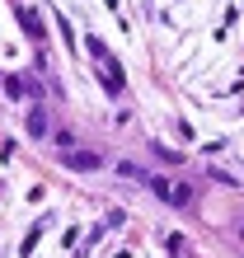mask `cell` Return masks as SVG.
Returning <instances> with one entry per match:
<instances>
[{
    "instance_id": "1",
    "label": "cell",
    "mask_w": 244,
    "mask_h": 258,
    "mask_svg": "<svg viewBox=\"0 0 244 258\" xmlns=\"http://www.w3.org/2000/svg\"><path fill=\"white\" fill-rule=\"evenodd\" d=\"M89 52H94V61H103V71H108V89H113V94H117V89H122V66L113 61V56H108V47H103V42L94 38V42H89Z\"/></svg>"
},
{
    "instance_id": "3",
    "label": "cell",
    "mask_w": 244,
    "mask_h": 258,
    "mask_svg": "<svg viewBox=\"0 0 244 258\" xmlns=\"http://www.w3.org/2000/svg\"><path fill=\"white\" fill-rule=\"evenodd\" d=\"M61 160H66L71 169H94V164H99V155H80V150H66Z\"/></svg>"
},
{
    "instance_id": "4",
    "label": "cell",
    "mask_w": 244,
    "mask_h": 258,
    "mask_svg": "<svg viewBox=\"0 0 244 258\" xmlns=\"http://www.w3.org/2000/svg\"><path fill=\"white\" fill-rule=\"evenodd\" d=\"M24 24H28V33H33V38H42V24H38L33 10H24Z\"/></svg>"
},
{
    "instance_id": "5",
    "label": "cell",
    "mask_w": 244,
    "mask_h": 258,
    "mask_svg": "<svg viewBox=\"0 0 244 258\" xmlns=\"http://www.w3.org/2000/svg\"><path fill=\"white\" fill-rule=\"evenodd\" d=\"M28 132H33V136H42V132H47V117H42V113H33V117H28Z\"/></svg>"
},
{
    "instance_id": "2",
    "label": "cell",
    "mask_w": 244,
    "mask_h": 258,
    "mask_svg": "<svg viewBox=\"0 0 244 258\" xmlns=\"http://www.w3.org/2000/svg\"><path fill=\"white\" fill-rule=\"evenodd\" d=\"M150 188H155L164 202H174V207H188V188H178V183H164V178H150Z\"/></svg>"
}]
</instances>
